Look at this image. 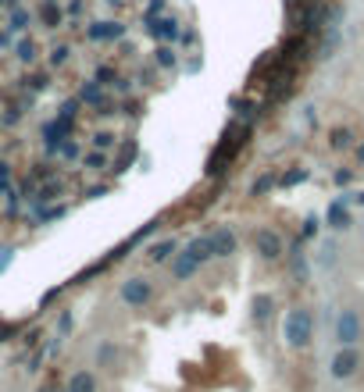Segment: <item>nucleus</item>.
<instances>
[{
    "label": "nucleus",
    "instance_id": "nucleus-1",
    "mask_svg": "<svg viewBox=\"0 0 364 392\" xmlns=\"http://www.w3.org/2000/svg\"><path fill=\"white\" fill-rule=\"evenodd\" d=\"M282 343L289 350H307L310 343H315V314H310V307H289L286 317H282Z\"/></svg>",
    "mask_w": 364,
    "mask_h": 392
},
{
    "label": "nucleus",
    "instance_id": "nucleus-2",
    "mask_svg": "<svg viewBox=\"0 0 364 392\" xmlns=\"http://www.w3.org/2000/svg\"><path fill=\"white\" fill-rule=\"evenodd\" d=\"M153 296H158V286H153L150 278H143V274H129L118 286V300L125 307H132V310H146L153 303Z\"/></svg>",
    "mask_w": 364,
    "mask_h": 392
},
{
    "label": "nucleus",
    "instance_id": "nucleus-3",
    "mask_svg": "<svg viewBox=\"0 0 364 392\" xmlns=\"http://www.w3.org/2000/svg\"><path fill=\"white\" fill-rule=\"evenodd\" d=\"M360 364H364V357H360L357 346H339V350L329 357V378H332V381H350V378L360 371Z\"/></svg>",
    "mask_w": 364,
    "mask_h": 392
},
{
    "label": "nucleus",
    "instance_id": "nucleus-4",
    "mask_svg": "<svg viewBox=\"0 0 364 392\" xmlns=\"http://www.w3.org/2000/svg\"><path fill=\"white\" fill-rule=\"evenodd\" d=\"M360 335H364L360 314L350 310V307H343V310L336 314V324H332V339H336V346H357V343H360Z\"/></svg>",
    "mask_w": 364,
    "mask_h": 392
},
{
    "label": "nucleus",
    "instance_id": "nucleus-5",
    "mask_svg": "<svg viewBox=\"0 0 364 392\" xmlns=\"http://www.w3.org/2000/svg\"><path fill=\"white\" fill-rule=\"evenodd\" d=\"M253 253L261 257V260H268V264H275V260H282L286 243H282V236L275 229H257L253 232Z\"/></svg>",
    "mask_w": 364,
    "mask_h": 392
},
{
    "label": "nucleus",
    "instance_id": "nucleus-6",
    "mask_svg": "<svg viewBox=\"0 0 364 392\" xmlns=\"http://www.w3.org/2000/svg\"><path fill=\"white\" fill-rule=\"evenodd\" d=\"M211 236V250H215V260L218 257H232L236 250H239V239H236V232L229 229V225H218L215 232H207Z\"/></svg>",
    "mask_w": 364,
    "mask_h": 392
},
{
    "label": "nucleus",
    "instance_id": "nucleus-7",
    "mask_svg": "<svg viewBox=\"0 0 364 392\" xmlns=\"http://www.w3.org/2000/svg\"><path fill=\"white\" fill-rule=\"evenodd\" d=\"M168 271H172V282H189L193 274H200V264L179 246V253L168 260Z\"/></svg>",
    "mask_w": 364,
    "mask_h": 392
},
{
    "label": "nucleus",
    "instance_id": "nucleus-8",
    "mask_svg": "<svg viewBox=\"0 0 364 392\" xmlns=\"http://www.w3.org/2000/svg\"><path fill=\"white\" fill-rule=\"evenodd\" d=\"M65 392H100V378L93 367H75L65 381Z\"/></svg>",
    "mask_w": 364,
    "mask_h": 392
},
{
    "label": "nucleus",
    "instance_id": "nucleus-9",
    "mask_svg": "<svg viewBox=\"0 0 364 392\" xmlns=\"http://www.w3.org/2000/svg\"><path fill=\"white\" fill-rule=\"evenodd\" d=\"M146 32H150L153 39H161V43H172V46H175V39H182V25H179V18L146 22Z\"/></svg>",
    "mask_w": 364,
    "mask_h": 392
},
{
    "label": "nucleus",
    "instance_id": "nucleus-10",
    "mask_svg": "<svg viewBox=\"0 0 364 392\" xmlns=\"http://www.w3.org/2000/svg\"><path fill=\"white\" fill-rule=\"evenodd\" d=\"M200 267H207V264H211L215 260V250H211V236H193L186 246H182Z\"/></svg>",
    "mask_w": 364,
    "mask_h": 392
},
{
    "label": "nucleus",
    "instance_id": "nucleus-11",
    "mask_svg": "<svg viewBox=\"0 0 364 392\" xmlns=\"http://www.w3.org/2000/svg\"><path fill=\"white\" fill-rule=\"evenodd\" d=\"M175 253H179V239L175 236H165V239H158V243L146 250V260L150 264H168Z\"/></svg>",
    "mask_w": 364,
    "mask_h": 392
},
{
    "label": "nucleus",
    "instance_id": "nucleus-12",
    "mask_svg": "<svg viewBox=\"0 0 364 392\" xmlns=\"http://www.w3.org/2000/svg\"><path fill=\"white\" fill-rule=\"evenodd\" d=\"M325 221H329V229H336V232H346V229H350V207H346V196L329 203Z\"/></svg>",
    "mask_w": 364,
    "mask_h": 392
},
{
    "label": "nucleus",
    "instance_id": "nucleus-13",
    "mask_svg": "<svg viewBox=\"0 0 364 392\" xmlns=\"http://www.w3.org/2000/svg\"><path fill=\"white\" fill-rule=\"evenodd\" d=\"M272 314H275V296L272 293L253 296V321H257V328H265L272 321Z\"/></svg>",
    "mask_w": 364,
    "mask_h": 392
},
{
    "label": "nucleus",
    "instance_id": "nucleus-14",
    "mask_svg": "<svg viewBox=\"0 0 364 392\" xmlns=\"http://www.w3.org/2000/svg\"><path fill=\"white\" fill-rule=\"evenodd\" d=\"M118 36H125V25L118 22H100L89 29V39H118Z\"/></svg>",
    "mask_w": 364,
    "mask_h": 392
},
{
    "label": "nucleus",
    "instance_id": "nucleus-15",
    "mask_svg": "<svg viewBox=\"0 0 364 392\" xmlns=\"http://www.w3.org/2000/svg\"><path fill=\"white\" fill-rule=\"evenodd\" d=\"M39 15H43V22L50 25V29H58L61 22H65V11L54 4V0H43V8H39Z\"/></svg>",
    "mask_w": 364,
    "mask_h": 392
},
{
    "label": "nucleus",
    "instance_id": "nucleus-16",
    "mask_svg": "<svg viewBox=\"0 0 364 392\" xmlns=\"http://www.w3.org/2000/svg\"><path fill=\"white\" fill-rule=\"evenodd\" d=\"M153 61H158V68H175L179 65V50L172 43H161L158 46V58H153Z\"/></svg>",
    "mask_w": 364,
    "mask_h": 392
},
{
    "label": "nucleus",
    "instance_id": "nucleus-17",
    "mask_svg": "<svg viewBox=\"0 0 364 392\" xmlns=\"http://www.w3.org/2000/svg\"><path fill=\"white\" fill-rule=\"evenodd\" d=\"M15 53H18V61L32 65V61H36V53H39V46H36V39H22V43L15 46Z\"/></svg>",
    "mask_w": 364,
    "mask_h": 392
},
{
    "label": "nucleus",
    "instance_id": "nucleus-18",
    "mask_svg": "<svg viewBox=\"0 0 364 392\" xmlns=\"http://www.w3.org/2000/svg\"><path fill=\"white\" fill-rule=\"evenodd\" d=\"M275 186H279V179H275V172H268V175H261V179L250 186V193H253V196H265V193L275 189Z\"/></svg>",
    "mask_w": 364,
    "mask_h": 392
},
{
    "label": "nucleus",
    "instance_id": "nucleus-19",
    "mask_svg": "<svg viewBox=\"0 0 364 392\" xmlns=\"http://www.w3.org/2000/svg\"><path fill=\"white\" fill-rule=\"evenodd\" d=\"M79 100H82V103H100V100H103L100 82H96V79H93V82H86V86H82V93H79Z\"/></svg>",
    "mask_w": 364,
    "mask_h": 392
},
{
    "label": "nucleus",
    "instance_id": "nucleus-20",
    "mask_svg": "<svg viewBox=\"0 0 364 392\" xmlns=\"http://www.w3.org/2000/svg\"><path fill=\"white\" fill-rule=\"evenodd\" d=\"M29 25H32V11H25V8L11 11V29H15V32H25Z\"/></svg>",
    "mask_w": 364,
    "mask_h": 392
},
{
    "label": "nucleus",
    "instance_id": "nucleus-21",
    "mask_svg": "<svg viewBox=\"0 0 364 392\" xmlns=\"http://www.w3.org/2000/svg\"><path fill=\"white\" fill-rule=\"evenodd\" d=\"M350 139H353V132H350V129H336V132H332V139H329V146H332V150H346V146H350Z\"/></svg>",
    "mask_w": 364,
    "mask_h": 392
},
{
    "label": "nucleus",
    "instance_id": "nucleus-22",
    "mask_svg": "<svg viewBox=\"0 0 364 392\" xmlns=\"http://www.w3.org/2000/svg\"><path fill=\"white\" fill-rule=\"evenodd\" d=\"M68 53H72V50H68V43L54 46V50H50V65H54V68H58V65H65V61H68Z\"/></svg>",
    "mask_w": 364,
    "mask_h": 392
},
{
    "label": "nucleus",
    "instance_id": "nucleus-23",
    "mask_svg": "<svg viewBox=\"0 0 364 392\" xmlns=\"http://www.w3.org/2000/svg\"><path fill=\"white\" fill-rule=\"evenodd\" d=\"M293 271H296V278H300V282L307 278V257L300 253V246H296V253H293Z\"/></svg>",
    "mask_w": 364,
    "mask_h": 392
},
{
    "label": "nucleus",
    "instance_id": "nucleus-24",
    "mask_svg": "<svg viewBox=\"0 0 364 392\" xmlns=\"http://www.w3.org/2000/svg\"><path fill=\"white\" fill-rule=\"evenodd\" d=\"M303 179H307V167H296V172H289V175L279 179V186H296V182H303Z\"/></svg>",
    "mask_w": 364,
    "mask_h": 392
},
{
    "label": "nucleus",
    "instance_id": "nucleus-25",
    "mask_svg": "<svg viewBox=\"0 0 364 392\" xmlns=\"http://www.w3.org/2000/svg\"><path fill=\"white\" fill-rule=\"evenodd\" d=\"M82 164H86V167H93V172H96V167H103V150L86 153V157H82Z\"/></svg>",
    "mask_w": 364,
    "mask_h": 392
},
{
    "label": "nucleus",
    "instance_id": "nucleus-26",
    "mask_svg": "<svg viewBox=\"0 0 364 392\" xmlns=\"http://www.w3.org/2000/svg\"><path fill=\"white\" fill-rule=\"evenodd\" d=\"M93 146H96V150H108V146H115V136H111V132H96V136H93Z\"/></svg>",
    "mask_w": 364,
    "mask_h": 392
},
{
    "label": "nucleus",
    "instance_id": "nucleus-27",
    "mask_svg": "<svg viewBox=\"0 0 364 392\" xmlns=\"http://www.w3.org/2000/svg\"><path fill=\"white\" fill-rule=\"evenodd\" d=\"M310 236H318V217H307L303 221V239H310Z\"/></svg>",
    "mask_w": 364,
    "mask_h": 392
},
{
    "label": "nucleus",
    "instance_id": "nucleus-28",
    "mask_svg": "<svg viewBox=\"0 0 364 392\" xmlns=\"http://www.w3.org/2000/svg\"><path fill=\"white\" fill-rule=\"evenodd\" d=\"M161 8H165V0H150V8H146V22H150L153 15H158Z\"/></svg>",
    "mask_w": 364,
    "mask_h": 392
},
{
    "label": "nucleus",
    "instance_id": "nucleus-29",
    "mask_svg": "<svg viewBox=\"0 0 364 392\" xmlns=\"http://www.w3.org/2000/svg\"><path fill=\"white\" fill-rule=\"evenodd\" d=\"M353 182V172H336V186H350Z\"/></svg>",
    "mask_w": 364,
    "mask_h": 392
},
{
    "label": "nucleus",
    "instance_id": "nucleus-30",
    "mask_svg": "<svg viewBox=\"0 0 364 392\" xmlns=\"http://www.w3.org/2000/svg\"><path fill=\"white\" fill-rule=\"evenodd\" d=\"M4 8L8 11H18V0H4Z\"/></svg>",
    "mask_w": 364,
    "mask_h": 392
},
{
    "label": "nucleus",
    "instance_id": "nucleus-31",
    "mask_svg": "<svg viewBox=\"0 0 364 392\" xmlns=\"http://www.w3.org/2000/svg\"><path fill=\"white\" fill-rule=\"evenodd\" d=\"M350 200H357V203H360V207H364V193H353V196H350Z\"/></svg>",
    "mask_w": 364,
    "mask_h": 392
},
{
    "label": "nucleus",
    "instance_id": "nucleus-32",
    "mask_svg": "<svg viewBox=\"0 0 364 392\" xmlns=\"http://www.w3.org/2000/svg\"><path fill=\"white\" fill-rule=\"evenodd\" d=\"M357 157H360V160H364V143H360V150H357Z\"/></svg>",
    "mask_w": 364,
    "mask_h": 392
}]
</instances>
